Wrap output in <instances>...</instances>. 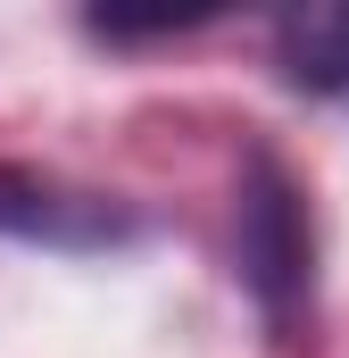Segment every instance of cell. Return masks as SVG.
Segmentation results:
<instances>
[{
  "label": "cell",
  "instance_id": "obj_2",
  "mask_svg": "<svg viewBox=\"0 0 349 358\" xmlns=\"http://www.w3.org/2000/svg\"><path fill=\"white\" fill-rule=\"evenodd\" d=\"M0 234H25V242H59V250H84V242H117L133 234L117 208L100 200H75L59 183H34V176H0Z\"/></svg>",
  "mask_w": 349,
  "mask_h": 358
},
{
  "label": "cell",
  "instance_id": "obj_1",
  "mask_svg": "<svg viewBox=\"0 0 349 358\" xmlns=\"http://www.w3.org/2000/svg\"><path fill=\"white\" fill-rule=\"evenodd\" d=\"M233 259H242V292L258 300V317L283 342H299L308 300H316V225H308V192L291 183V167L266 142H250V159H242Z\"/></svg>",
  "mask_w": 349,
  "mask_h": 358
},
{
  "label": "cell",
  "instance_id": "obj_3",
  "mask_svg": "<svg viewBox=\"0 0 349 358\" xmlns=\"http://www.w3.org/2000/svg\"><path fill=\"white\" fill-rule=\"evenodd\" d=\"M274 67L299 92H349V8H283Z\"/></svg>",
  "mask_w": 349,
  "mask_h": 358
}]
</instances>
